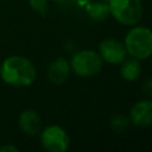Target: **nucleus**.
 Instances as JSON below:
<instances>
[{
    "label": "nucleus",
    "instance_id": "15",
    "mask_svg": "<svg viewBox=\"0 0 152 152\" xmlns=\"http://www.w3.org/2000/svg\"><path fill=\"white\" fill-rule=\"evenodd\" d=\"M0 151H1V152H17V151H18V147H15V146L12 145V144H7V145L0 147Z\"/></svg>",
    "mask_w": 152,
    "mask_h": 152
},
{
    "label": "nucleus",
    "instance_id": "2",
    "mask_svg": "<svg viewBox=\"0 0 152 152\" xmlns=\"http://www.w3.org/2000/svg\"><path fill=\"white\" fill-rule=\"evenodd\" d=\"M124 45L129 57L145 61L152 56V30L146 26L132 27L125 37Z\"/></svg>",
    "mask_w": 152,
    "mask_h": 152
},
{
    "label": "nucleus",
    "instance_id": "3",
    "mask_svg": "<svg viewBox=\"0 0 152 152\" xmlns=\"http://www.w3.org/2000/svg\"><path fill=\"white\" fill-rule=\"evenodd\" d=\"M69 63L71 71L83 78L97 75L103 66V59L101 58L100 53L90 49L76 51Z\"/></svg>",
    "mask_w": 152,
    "mask_h": 152
},
{
    "label": "nucleus",
    "instance_id": "1",
    "mask_svg": "<svg viewBox=\"0 0 152 152\" xmlns=\"http://www.w3.org/2000/svg\"><path fill=\"white\" fill-rule=\"evenodd\" d=\"M36 68L26 57L11 56L0 66L1 78L14 87H27L36 80Z\"/></svg>",
    "mask_w": 152,
    "mask_h": 152
},
{
    "label": "nucleus",
    "instance_id": "9",
    "mask_svg": "<svg viewBox=\"0 0 152 152\" xmlns=\"http://www.w3.org/2000/svg\"><path fill=\"white\" fill-rule=\"evenodd\" d=\"M70 72H71L70 63L65 58L58 57L49 65L48 77L53 84H62L69 78Z\"/></svg>",
    "mask_w": 152,
    "mask_h": 152
},
{
    "label": "nucleus",
    "instance_id": "5",
    "mask_svg": "<svg viewBox=\"0 0 152 152\" xmlns=\"http://www.w3.org/2000/svg\"><path fill=\"white\" fill-rule=\"evenodd\" d=\"M40 144L46 151L64 152L70 146V138L61 126L50 125L40 131Z\"/></svg>",
    "mask_w": 152,
    "mask_h": 152
},
{
    "label": "nucleus",
    "instance_id": "16",
    "mask_svg": "<svg viewBox=\"0 0 152 152\" xmlns=\"http://www.w3.org/2000/svg\"><path fill=\"white\" fill-rule=\"evenodd\" d=\"M66 1V0H65ZM70 4H74V5H76V6H78V7H83L84 8V6L90 1V0H68Z\"/></svg>",
    "mask_w": 152,
    "mask_h": 152
},
{
    "label": "nucleus",
    "instance_id": "13",
    "mask_svg": "<svg viewBox=\"0 0 152 152\" xmlns=\"http://www.w3.org/2000/svg\"><path fill=\"white\" fill-rule=\"evenodd\" d=\"M28 2H30V6L34 11H37V12H39L42 14H44L46 12L48 0H28Z\"/></svg>",
    "mask_w": 152,
    "mask_h": 152
},
{
    "label": "nucleus",
    "instance_id": "8",
    "mask_svg": "<svg viewBox=\"0 0 152 152\" xmlns=\"http://www.w3.org/2000/svg\"><path fill=\"white\" fill-rule=\"evenodd\" d=\"M18 124H19L20 129L27 135L39 134L42 131V126H43L42 118L36 110H32V109L24 110L19 115Z\"/></svg>",
    "mask_w": 152,
    "mask_h": 152
},
{
    "label": "nucleus",
    "instance_id": "10",
    "mask_svg": "<svg viewBox=\"0 0 152 152\" xmlns=\"http://www.w3.org/2000/svg\"><path fill=\"white\" fill-rule=\"evenodd\" d=\"M142 72L141 63L137 58H126L124 62L120 63V75L127 82L137 81Z\"/></svg>",
    "mask_w": 152,
    "mask_h": 152
},
{
    "label": "nucleus",
    "instance_id": "14",
    "mask_svg": "<svg viewBox=\"0 0 152 152\" xmlns=\"http://www.w3.org/2000/svg\"><path fill=\"white\" fill-rule=\"evenodd\" d=\"M141 90L147 97H152V77L145 78L141 84Z\"/></svg>",
    "mask_w": 152,
    "mask_h": 152
},
{
    "label": "nucleus",
    "instance_id": "4",
    "mask_svg": "<svg viewBox=\"0 0 152 152\" xmlns=\"http://www.w3.org/2000/svg\"><path fill=\"white\" fill-rule=\"evenodd\" d=\"M109 14L125 26H134L142 17L140 0H109Z\"/></svg>",
    "mask_w": 152,
    "mask_h": 152
},
{
    "label": "nucleus",
    "instance_id": "12",
    "mask_svg": "<svg viewBox=\"0 0 152 152\" xmlns=\"http://www.w3.org/2000/svg\"><path fill=\"white\" fill-rule=\"evenodd\" d=\"M129 125H131V121H129L128 115L122 114V113L114 114L110 118V120H109V127H110V129L113 132H116V133H121V132L126 131Z\"/></svg>",
    "mask_w": 152,
    "mask_h": 152
},
{
    "label": "nucleus",
    "instance_id": "7",
    "mask_svg": "<svg viewBox=\"0 0 152 152\" xmlns=\"http://www.w3.org/2000/svg\"><path fill=\"white\" fill-rule=\"evenodd\" d=\"M128 118L135 127L146 128L152 126V100L142 99L137 101L131 107Z\"/></svg>",
    "mask_w": 152,
    "mask_h": 152
},
{
    "label": "nucleus",
    "instance_id": "6",
    "mask_svg": "<svg viewBox=\"0 0 152 152\" xmlns=\"http://www.w3.org/2000/svg\"><path fill=\"white\" fill-rule=\"evenodd\" d=\"M97 52L100 53L103 62L108 64H120L128 56L124 43L114 38L103 39L99 44Z\"/></svg>",
    "mask_w": 152,
    "mask_h": 152
},
{
    "label": "nucleus",
    "instance_id": "11",
    "mask_svg": "<svg viewBox=\"0 0 152 152\" xmlns=\"http://www.w3.org/2000/svg\"><path fill=\"white\" fill-rule=\"evenodd\" d=\"M86 13L94 21H104L109 14V6L106 1H89L84 6Z\"/></svg>",
    "mask_w": 152,
    "mask_h": 152
}]
</instances>
